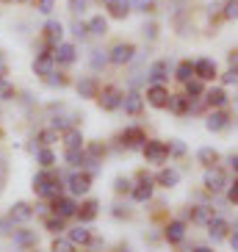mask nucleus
<instances>
[{"instance_id": "obj_1", "label": "nucleus", "mask_w": 238, "mask_h": 252, "mask_svg": "<svg viewBox=\"0 0 238 252\" xmlns=\"http://www.w3.org/2000/svg\"><path fill=\"white\" fill-rule=\"evenodd\" d=\"M142 153H144V158H147V163H155V166L169 161V144L161 141V139H147Z\"/></svg>"}, {"instance_id": "obj_2", "label": "nucleus", "mask_w": 238, "mask_h": 252, "mask_svg": "<svg viewBox=\"0 0 238 252\" xmlns=\"http://www.w3.org/2000/svg\"><path fill=\"white\" fill-rule=\"evenodd\" d=\"M133 59H136V45H130V42H119L108 53V64H117V67H125Z\"/></svg>"}, {"instance_id": "obj_3", "label": "nucleus", "mask_w": 238, "mask_h": 252, "mask_svg": "<svg viewBox=\"0 0 238 252\" xmlns=\"http://www.w3.org/2000/svg\"><path fill=\"white\" fill-rule=\"evenodd\" d=\"M227 172L222 169V166H208V172H205V189H208L210 194H222L224 189H227Z\"/></svg>"}, {"instance_id": "obj_4", "label": "nucleus", "mask_w": 238, "mask_h": 252, "mask_svg": "<svg viewBox=\"0 0 238 252\" xmlns=\"http://www.w3.org/2000/svg\"><path fill=\"white\" fill-rule=\"evenodd\" d=\"M230 125H233V117L224 108H210V114L205 117V127H208L210 133H222Z\"/></svg>"}, {"instance_id": "obj_5", "label": "nucleus", "mask_w": 238, "mask_h": 252, "mask_svg": "<svg viewBox=\"0 0 238 252\" xmlns=\"http://www.w3.org/2000/svg\"><path fill=\"white\" fill-rule=\"evenodd\" d=\"M119 141H122L127 150H142V147H144V141H147V133H144L139 125H130V127H125V130H122Z\"/></svg>"}, {"instance_id": "obj_6", "label": "nucleus", "mask_w": 238, "mask_h": 252, "mask_svg": "<svg viewBox=\"0 0 238 252\" xmlns=\"http://www.w3.org/2000/svg\"><path fill=\"white\" fill-rule=\"evenodd\" d=\"M67 189L72 197H78V194H89L91 189V175L89 172H72L67 178Z\"/></svg>"}, {"instance_id": "obj_7", "label": "nucleus", "mask_w": 238, "mask_h": 252, "mask_svg": "<svg viewBox=\"0 0 238 252\" xmlns=\"http://www.w3.org/2000/svg\"><path fill=\"white\" fill-rule=\"evenodd\" d=\"M205 227H208V236L213 238V244H222V241H227V236H230V222L222 219V216H213Z\"/></svg>"}, {"instance_id": "obj_8", "label": "nucleus", "mask_w": 238, "mask_h": 252, "mask_svg": "<svg viewBox=\"0 0 238 252\" xmlns=\"http://www.w3.org/2000/svg\"><path fill=\"white\" fill-rule=\"evenodd\" d=\"M97 100H100V108H103V111H119L125 94H122L117 86H108V89H103V97H97Z\"/></svg>"}, {"instance_id": "obj_9", "label": "nucleus", "mask_w": 238, "mask_h": 252, "mask_svg": "<svg viewBox=\"0 0 238 252\" xmlns=\"http://www.w3.org/2000/svg\"><path fill=\"white\" fill-rule=\"evenodd\" d=\"M219 69H216V61L208 59V56H202V59L194 61V78H200V81H213Z\"/></svg>"}, {"instance_id": "obj_10", "label": "nucleus", "mask_w": 238, "mask_h": 252, "mask_svg": "<svg viewBox=\"0 0 238 252\" xmlns=\"http://www.w3.org/2000/svg\"><path fill=\"white\" fill-rule=\"evenodd\" d=\"M147 103L152 108H166L169 103V89H166L164 83H149L147 86Z\"/></svg>"}, {"instance_id": "obj_11", "label": "nucleus", "mask_w": 238, "mask_h": 252, "mask_svg": "<svg viewBox=\"0 0 238 252\" xmlns=\"http://www.w3.org/2000/svg\"><path fill=\"white\" fill-rule=\"evenodd\" d=\"M155 180L152 178H147V175H142V180L130 189V197H133V202H149L152 200V189H155Z\"/></svg>"}, {"instance_id": "obj_12", "label": "nucleus", "mask_w": 238, "mask_h": 252, "mask_svg": "<svg viewBox=\"0 0 238 252\" xmlns=\"http://www.w3.org/2000/svg\"><path fill=\"white\" fill-rule=\"evenodd\" d=\"M169 69H172V64L166 59L152 61V64H149V69H147V81L149 83H164L166 78H169Z\"/></svg>"}, {"instance_id": "obj_13", "label": "nucleus", "mask_w": 238, "mask_h": 252, "mask_svg": "<svg viewBox=\"0 0 238 252\" xmlns=\"http://www.w3.org/2000/svg\"><path fill=\"white\" fill-rule=\"evenodd\" d=\"M61 36H64V25H61L59 20H50V23L45 25V45H47V50H56V47L61 45Z\"/></svg>"}, {"instance_id": "obj_14", "label": "nucleus", "mask_w": 238, "mask_h": 252, "mask_svg": "<svg viewBox=\"0 0 238 252\" xmlns=\"http://www.w3.org/2000/svg\"><path fill=\"white\" fill-rule=\"evenodd\" d=\"M164 238L169 244H180V241L186 238V219H172L164 227Z\"/></svg>"}, {"instance_id": "obj_15", "label": "nucleus", "mask_w": 238, "mask_h": 252, "mask_svg": "<svg viewBox=\"0 0 238 252\" xmlns=\"http://www.w3.org/2000/svg\"><path fill=\"white\" fill-rule=\"evenodd\" d=\"M53 214L64 216V219L75 216V214H78V202H75V197H67V194H61L59 200H53Z\"/></svg>"}, {"instance_id": "obj_16", "label": "nucleus", "mask_w": 238, "mask_h": 252, "mask_svg": "<svg viewBox=\"0 0 238 252\" xmlns=\"http://www.w3.org/2000/svg\"><path fill=\"white\" fill-rule=\"evenodd\" d=\"M213 208L210 205H194V208H188L186 214H183V219H191L194 224H208L210 219H213Z\"/></svg>"}, {"instance_id": "obj_17", "label": "nucleus", "mask_w": 238, "mask_h": 252, "mask_svg": "<svg viewBox=\"0 0 238 252\" xmlns=\"http://www.w3.org/2000/svg\"><path fill=\"white\" fill-rule=\"evenodd\" d=\"M75 89H78V94H81L83 100H94V97H100V83H97V78H91V75L81 78Z\"/></svg>"}, {"instance_id": "obj_18", "label": "nucleus", "mask_w": 238, "mask_h": 252, "mask_svg": "<svg viewBox=\"0 0 238 252\" xmlns=\"http://www.w3.org/2000/svg\"><path fill=\"white\" fill-rule=\"evenodd\" d=\"M202 100H205V105H210V108H224L227 105V92H224V86H213V89H205V94H202Z\"/></svg>"}, {"instance_id": "obj_19", "label": "nucleus", "mask_w": 238, "mask_h": 252, "mask_svg": "<svg viewBox=\"0 0 238 252\" xmlns=\"http://www.w3.org/2000/svg\"><path fill=\"white\" fill-rule=\"evenodd\" d=\"M53 69H56V56H53V50H45V53H39L36 61H33V72L36 75H50Z\"/></svg>"}, {"instance_id": "obj_20", "label": "nucleus", "mask_w": 238, "mask_h": 252, "mask_svg": "<svg viewBox=\"0 0 238 252\" xmlns=\"http://www.w3.org/2000/svg\"><path fill=\"white\" fill-rule=\"evenodd\" d=\"M97 214H100V202H97V200H86L83 205H78V214H75V216H78V222H81V224H91L97 219Z\"/></svg>"}, {"instance_id": "obj_21", "label": "nucleus", "mask_w": 238, "mask_h": 252, "mask_svg": "<svg viewBox=\"0 0 238 252\" xmlns=\"http://www.w3.org/2000/svg\"><path fill=\"white\" fill-rule=\"evenodd\" d=\"M144 108V97L139 94V92H130V94H125V100H122V111L127 114V117H139Z\"/></svg>"}, {"instance_id": "obj_22", "label": "nucleus", "mask_w": 238, "mask_h": 252, "mask_svg": "<svg viewBox=\"0 0 238 252\" xmlns=\"http://www.w3.org/2000/svg\"><path fill=\"white\" fill-rule=\"evenodd\" d=\"M166 108H169L175 117H186V114L191 111V100H188L186 94H169V103H166Z\"/></svg>"}, {"instance_id": "obj_23", "label": "nucleus", "mask_w": 238, "mask_h": 252, "mask_svg": "<svg viewBox=\"0 0 238 252\" xmlns=\"http://www.w3.org/2000/svg\"><path fill=\"white\" fill-rule=\"evenodd\" d=\"M53 56H56V64H75L78 50H75V45H69V42H61Z\"/></svg>"}, {"instance_id": "obj_24", "label": "nucleus", "mask_w": 238, "mask_h": 252, "mask_svg": "<svg viewBox=\"0 0 238 252\" xmlns=\"http://www.w3.org/2000/svg\"><path fill=\"white\" fill-rule=\"evenodd\" d=\"M33 214H36V211H33L28 202H14L11 211H8V219H11V222H28Z\"/></svg>"}, {"instance_id": "obj_25", "label": "nucleus", "mask_w": 238, "mask_h": 252, "mask_svg": "<svg viewBox=\"0 0 238 252\" xmlns=\"http://www.w3.org/2000/svg\"><path fill=\"white\" fill-rule=\"evenodd\" d=\"M105 8L111 11V17H117V20H125V17L133 11V3H130V0H108V3H105Z\"/></svg>"}, {"instance_id": "obj_26", "label": "nucleus", "mask_w": 238, "mask_h": 252, "mask_svg": "<svg viewBox=\"0 0 238 252\" xmlns=\"http://www.w3.org/2000/svg\"><path fill=\"white\" fill-rule=\"evenodd\" d=\"M36 230H14V244L23 247V250H30V247H36Z\"/></svg>"}, {"instance_id": "obj_27", "label": "nucleus", "mask_w": 238, "mask_h": 252, "mask_svg": "<svg viewBox=\"0 0 238 252\" xmlns=\"http://www.w3.org/2000/svg\"><path fill=\"white\" fill-rule=\"evenodd\" d=\"M155 183L164 186V189H175V186L180 183V172L178 169H161L155 175Z\"/></svg>"}, {"instance_id": "obj_28", "label": "nucleus", "mask_w": 238, "mask_h": 252, "mask_svg": "<svg viewBox=\"0 0 238 252\" xmlns=\"http://www.w3.org/2000/svg\"><path fill=\"white\" fill-rule=\"evenodd\" d=\"M67 238L72 241L75 247H78V244H81V247H86V244L91 241V230L86 227V224H78V227H72V230H69V236H67Z\"/></svg>"}, {"instance_id": "obj_29", "label": "nucleus", "mask_w": 238, "mask_h": 252, "mask_svg": "<svg viewBox=\"0 0 238 252\" xmlns=\"http://www.w3.org/2000/svg\"><path fill=\"white\" fill-rule=\"evenodd\" d=\"M197 161L208 169V166H216V161H219V150H213V147H200L197 150Z\"/></svg>"}, {"instance_id": "obj_30", "label": "nucleus", "mask_w": 238, "mask_h": 252, "mask_svg": "<svg viewBox=\"0 0 238 252\" xmlns=\"http://www.w3.org/2000/svg\"><path fill=\"white\" fill-rule=\"evenodd\" d=\"M86 25H89V33H91V36H105V33H108V20H105L103 14H94Z\"/></svg>"}, {"instance_id": "obj_31", "label": "nucleus", "mask_w": 238, "mask_h": 252, "mask_svg": "<svg viewBox=\"0 0 238 252\" xmlns=\"http://www.w3.org/2000/svg\"><path fill=\"white\" fill-rule=\"evenodd\" d=\"M45 230H50L53 236H61V233L67 230V219H64V216H59V214L47 216V219H45Z\"/></svg>"}, {"instance_id": "obj_32", "label": "nucleus", "mask_w": 238, "mask_h": 252, "mask_svg": "<svg viewBox=\"0 0 238 252\" xmlns=\"http://www.w3.org/2000/svg\"><path fill=\"white\" fill-rule=\"evenodd\" d=\"M202 94H205V81H200V78L186 81V97L188 100H200Z\"/></svg>"}, {"instance_id": "obj_33", "label": "nucleus", "mask_w": 238, "mask_h": 252, "mask_svg": "<svg viewBox=\"0 0 238 252\" xmlns=\"http://www.w3.org/2000/svg\"><path fill=\"white\" fill-rule=\"evenodd\" d=\"M175 78H178L180 83H186L194 78V61H180L178 67H175Z\"/></svg>"}, {"instance_id": "obj_34", "label": "nucleus", "mask_w": 238, "mask_h": 252, "mask_svg": "<svg viewBox=\"0 0 238 252\" xmlns=\"http://www.w3.org/2000/svg\"><path fill=\"white\" fill-rule=\"evenodd\" d=\"M36 163L42 166V169H50L53 163H56V153H53L50 147H42V150H36Z\"/></svg>"}, {"instance_id": "obj_35", "label": "nucleus", "mask_w": 238, "mask_h": 252, "mask_svg": "<svg viewBox=\"0 0 238 252\" xmlns=\"http://www.w3.org/2000/svg\"><path fill=\"white\" fill-rule=\"evenodd\" d=\"M89 64H91V69H97V72H100V69H105V64H108V53L105 50H91V56H89Z\"/></svg>"}, {"instance_id": "obj_36", "label": "nucleus", "mask_w": 238, "mask_h": 252, "mask_svg": "<svg viewBox=\"0 0 238 252\" xmlns=\"http://www.w3.org/2000/svg\"><path fill=\"white\" fill-rule=\"evenodd\" d=\"M64 144H67V147H83V133L78 130V127L64 130Z\"/></svg>"}, {"instance_id": "obj_37", "label": "nucleus", "mask_w": 238, "mask_h": 252, "mask_svg": "<svg viewBox=\"0 0 238 252\" xmlns=\"http://www.w3.org/2000/svg\"><path fill=\"white\" fill-rule=\"evenodd\" d=\"M222 17L224 20H238V0H222Z\"/></svg>"}, {"instance_id": "obj_38", "label": "nucleus", "mask_w": 238, "mask_h": 252, "mask_svg": "<svg viewBox=\"0 0 238 252\" xmlns=\"http://www.w3.org/2000/svg\"><path fill=\"white\" fill-rule=\"evenodd\" d=\"M45 81H47V86H53V89H61V86H67V78H64L61 72H56V69H53L50 75H45Z\"/></svg>"}, {"instance_id": "obj_39", "label": "nucleus", "mask_w": 238, "mask_h": 252, "mask_svg": "<svg viewBox=\"0 0 238 252\" xmlns=\"http://www.w3.org/2000/svg\"><path fill=\"white\" fill-rule=\"evenodd\" d=\"M75 119L78 117H53V127H56V130H69V127L75 125Z\"/></svg>"}, {"instance_id": "obj_40", "label": "nucleus", "mask_w": 238, "mask_h": 252, "mask_svg": "<svg viewBox=\"0 0 238 252\" xmlns=\"http://www.w3.org/2000/svg\"><path fill=\"white\" fill-rule=\"evenodd\" d=\"M72 36H75V39H81V42H83V39L89 36V25L81 23V20H75V23H72Z\"/></svg>"}, {"instance_id": "obj_41", "label": "nucleus", "mask_w": 238, "mask_h": 252, "mask_svg": "<svg viewBox=\"0 0 238 252\" xmlns=\"http://www.w3.org/2000/svg\"><path fill=\"white\" fill-rule=\"evenodd\" d=\"M72 250H75V244L69 241V238H56L50 252H72Z\"/></svg>"}, {"instance_id": "obj_42", "label": "nucleus", "mask_w": 238, "mask_h": 252, "mask_svg": "<svg viewBox=\"0 0 238 252\" xmlns=\"http://www.w3.org/2000/svg\"><path fill=\"white\" fill-rule=\"evenodd\" d=\"M224 194H227V202H233V205H238V175L233 183H227V189H224Z\"/></svg>"}, {"instance_id": "obj_43", "label": "nucleus", "mask_w": 238, "mask_h": 252, "mask_svg": "<svg viewBox=\"0 0 238 252\" xmlns=\"http://www.w3.org/2000/svg\"><path fill=\"white\" fill-rule=\"evenodd\" d=\"M130 189H133V183H130L127 178H117V180H114V191H117V194H130Z\"/></svg>"}, {"instance_id": "obj_44", "label": "nucleus", "mask_w": 238, "mask_h": 252, "mask_svg": "<svg viewBox=\"0 0 238 252\" xmlns=\"http://www.w3.org/2000/svg\"><path fill=\"white\" fill-rule=\"evenodd\" d=\"M11 97H14V86L6 78H0V100H11Z\"/></svg>"}, {"instance_id": "obj_45", "label": "nucleus", "mask_w": 238, "mask_h": 252, "mask_svg": "<svg viewBox=\"0 0 238 252\" xmlns=\"http://www.w3.org/2000/svg\"><path fill=\"white\" fill-rule=\"evenodd\" d=\"M169 156H175V158L186 156V144H183V141H180V139L169 141Z\"/></svg>"}, {"instance_id": "obj_46", "label": "nucleus", "mask_w": 238, "mask_h": 252, "mask_svg": "<svg viewBox=\"0 0 238 252\" xmlns=\"http://www.w3.org/2000/svg\"><path fill=\"white\" fill-rule=\"evenodd\" d=\"M59 139V133H56V127H47V130H42V133H39V141H42V144H53V141Z\"/></svg>"}, {"instance_id": "obj_47", "label": "nucleus", "mask_w": 238, "mask_h": 252, "mask_svg": "<svg viewBox=\"0 0 238 252\" xmlns=\"http://www.w3.org/2000/svg\"><path fill=\"white\" fill-rule=\"evenodd\" d=\"M130 3H133V8H136V11H144V14L155 8V0H130Z\"/></svg>"}, {"instance_id": "obj_48", "label": "nucleus", "mask_w": 238, "mask_h": 252, "mask_svg": "<svg viewBox=\"0 0 238 252\" xmlns=\"http://www.w3.org/2000/svg\"><path fill=\"white\" fill-rule=\"evenodd\" d=\"M142 33H144V39H147V42H155V39H158V25L155 23H147L142 28Z\"/></svg>"}, {"instance_id": "obj_49", "label": "nucleus", "mask_w": 238, "mask_h": 252, "mask_svg": "<svg viewBox=\"0 0 238 252\" xmlns=\"http://www.w3.org/2000/svg\"><path fill=\"white\" fill-rule=\"evenodd\" d=\"M67 6L72 14H83L86 11V0H67Z\"/></svg>"}, {"instance_id": "obj_50", "label": "nucleus", "mask_w": 238, "mask_h": 252, "mask_svg": "<svg viewBox=\"0 0 238 252\" xmlns=\"http://www.w3.org/2000/svg\"><path fill=\"white\" fill-rule=\"evenodd\" d=\"M233 83H238V69H227L222 75V86H233Z\"/></svg>"}, {"instance_id": "obj_51", "label": "nucleus", "mask_w": 238, "mask_h": 252, "mask_svg": "<svg viewBox=\"0 0 238 252\" xmlns=\"http://www.w3.org/2000/svg\"><path fill=\"white\" fill-rule=\"evenodd\" d=\"M111 216H114V219H122V216H125V219H127V216H130V208H127V205H114Z\"/></svg>"}, {"instance_id": "obj_52", "label": "nucleus", "mask_w": 238, "mask_h": 252, "mask_svg": "<svg viewBox=\"0 0 238 252\" xmlns=\"http://www.w3.org/2000/svg\"><path fill=\"white\" fill-rule=\"evenodd\" d=\"M53 6H56V0H39V3H36V8L42 11V14H50Z\"/></svg>"}, {"instance_id": "obj_53", "label": "nucleus", "mask_w": 238, "mask_h": 252, "mask_svg": "<svg viewBox=\"0 0 238 252\" xmlns=\"http://www.w3.org/2000/svg\"><path fill=\"white\" fill-rule=\"evenodd\" d=\"M227 241H230L233 252H238V230H230V236H227Z\"/></svg>"}, {"instance_id": "obj_54", "label": "nucleus", "mask_w": 238, "mask_h": 252, "mask_svg": "<svg viewBox=\"0 0 238 252\" xmlns=\"http://www.w3.org/2000/svg\"><path fill=\"white\" fill-rule=\"evenodd\" d=\"M227 61H230V69H238V50L227 53Z\"/></svg>"}, {"instance_id": "obj_55", "label": "nucleus", "mask_w": 238, "mask_h": 252, "mask_svg": "<svg viewBox=\"0 0 238 252\" xmlns=\"http://www.w3.org/2000/svg\"><path fill=\"white\" fill-rule=\"evenodd\" d=\"M208 11L210 14H222V0H213V3L208 6Z\"/></svg>"}, {"instance_id": "obj_56", "label": "nucleus", "mask_w": 238, "mask_h": 252, "mask_svg": "<svg viewBox=\"0 0 238 252\" xmlns=\"http://www.w3.org/2000/svg\"><path fill=\"white\" fill-rule=\"evenodd\" d=\"M230 166H233V172L238 175V153H233V156H230Z\"/></svg>"}, {"instance_id": "obj_57", "label": "nucleus", "mask_w": 238, "mask_h": 252, "mask_svg": "<svg viewBox=\"0 0 238 252\" xmlns=\"http://www.w3.org/2000/svg\"><path fill=\"white\" fill-rule=\"evenodd\" d=\"M191 252H213V247H205V244H200V247H194Z\"/></svg>"}, {"instance_id": "obj_58", "label": "nucleus", "mask_w": 238, "mask_h": 252, "mask_svg": "<svg viewBox=\"0 0 238 252\" xmlns=\"http://www.w3.org/2000/svg\"><path fill=\"white\" fill-rule=\"evenodd\" d=\"M6 72H8V67H6V61L0 59V78H6Z\"/></svg>"}, {"instance_id": "obj_59", "label": "nucleus", "mask_w": 238, "mask_h": 252, "mask_svg": "<svg viewBox=\"0 0 238 252\" xmlns=\"http://www.w3.org/2000/svg\"><path fill=\"white\" fill-rule=\"evenodd\" d=\"M117 252H130V244H119Z\"/></svg>"}, {"instance_id": "obj_60", "label": "nucleus", "mask_w": 238, "mask_h": 252, "mask_svg": "<svg viewBox=\"0 0 238 252\" xmlns=\"http://www.w3.org/2000/svg\"><path fill=\"white\" fill-rule=\"evenodd\" d=\"M100 3H108V0H100Z\"/></svg>"}, {"instance_id": "obj_61", "label": "nucleus", "mask_w": 238, "mask_h": 252, "mask_svg": "<svg viewBox=\"0 0 238 252\" xmlns=\"http://www.w3.org/2000/svg\"><path fill=\"white\" fill-rule=\"evenodd\" d=\"M17 3H23V0H17Z\"/></svg>"}]
</instances>
